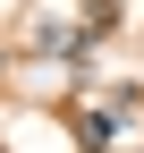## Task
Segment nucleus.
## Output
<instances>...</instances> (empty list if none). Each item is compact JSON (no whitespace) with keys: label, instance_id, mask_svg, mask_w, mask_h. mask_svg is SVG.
<instances>
[{"label":"nucleus","instance_id":"obj_1","mask_svg":"<svg viewBox=\"0 0 144 153\" xmlns=\"http://www.w3.org/2000/svg\"><path fill=\"white\" fill-rule=\"evenodd\" d=\"M144 136V94H110L102 111H76V145L85 153H119Z\"/></svg>","mask_w":144,"mask_h":153}]
</instances>
